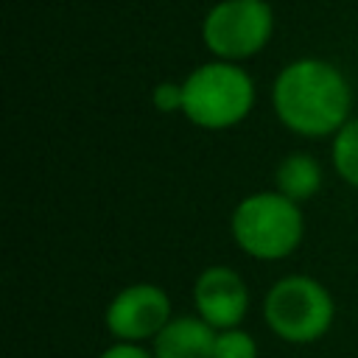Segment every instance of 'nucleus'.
Returning <instances> with one entry per match:
<instances>
[{"label": "nucleus", "mask_w": 358, "mask_h": 358, "mask_svg": "<svg viewBox=\"0 0 358 358\" xmlns=\"http://www.w3.org/2000/svg\"><path fill=\"white\" fill-rule=\"evenodd\" d=\"M257 90L252 76L224 59L193 67L182 81V115L207 131H224L243 123L255 106Z\"/></svg>", "instance_id": "3"}, {"label": "nucleus", "mask_w": 358, "mask_h": 358, "mask_svg": "<svg viewBox=\"0 0 358 358\" xmlns=\"http://www.w3.org/2000/svg\"><path fill=\"white\" fill-rule=\"evenodd\" d=\"M330 159L338 179L358 190V115H352L336 134L330 145Z\"/></svg>", "instance_id": "10"}, {"label": "nucleus", "mask_w": 358, "mask_h": 358, "mask_svg": "<svg viewBox=\"0 0 358 358\" xmlns=\"http://www.w3.org/2000/svg\"><path fill=\"white\" fill-rule=\"evenodd\" d=\"M151 103L165 115L182 112V81H159L151 90Z\"/></svg>", "instance_id": "12"}, {"label": "nucleus", "mask_w": 358, "mask_h": 358, "mask_svg": "<svg viewBox=\"0 0 358 358\" xmlns=\"http://www.w3.org/2000/svg\"><path fill=\"white\" fill-rule=\"evenodd\" d=\"M98 358H154L151 347L134 344V341H112Z\"/></svg>", "instance_id": "13"}, {"label": "nucleus", "mask_w": 358, "mask_h": 358, "mask_svg": "<svg viewBox=\"0 0 358 358\" xmlns=\"http://www.w3.org/2000/svg\"><path fill=\"white\" fill-rule=\"evenodd\" d=\"M274 31V17L266 0H221L201 20L204 48L224 62L241 64L257 56Z\"/></svg>", "instance_id": "5"}, {"label": "nucleus", "mask_w": 358, "mask_h": 358, "mask_svg": "<svg viewBox=\"0 0 358 358\" xmlns=\"http://www.w3.org/2000/svg\"><path fill=\"white\" fill-rule=\"evenodd\" d=\"M193 310L215 330L241 327L249 310V285L232 266H207L193 280Z\"/></svg>", "instance_id": "7"}, {"label": "nucleus", "mask_w": 358, "mask_h": 358, "mask_svg": "<svg viewBox=\"0 0 358 358\" xmlns=\"http://www.w3.org/2000/svg\"><path fill=\"white\" fill-rule=\"evenodd\" d=\"M229 235L252 260H285L305 238V215L302 207L280 190H257L232 207Z\"/></svg>", "instance_id": "2"}, {"label": "nucleus", "mask_w": 358, "mask_h": 358, "mask_svg": "<svg viewBox=\"0 0 358 358\" xmlns=\"http://www.w3.org/2000/svg\"><path fill=\"white\" fill-rule=\"evenodd\" d=\"M171 319V296L157 282H131L120 288L103 310V324L112 333V338L134 344L154 341Z\"/></svg>", "instance_id": "6"}, {"label": "nucleus", "mask_w": 358, "mask_h": 358, "mask_svg": "<svg viewBox=\"0 0 358 358\" xmlns=\"http://www.w3.org/2000/svg\"><path fill=\"white\" fill-rule=\"evenodd\" d=\"M215 327L201 316H173L151 341L154 358H213Z\"/></svg>", "instance_id": "8"}, {"label": "nucleus", "mask_w": 358, "mask_h": 358, "mask_svg": "<svg viewBox=\"0 0 358 358\" xmlns=\"http://www.w3.org/2000/svg\"><path fill=\"white\" fill-rule=\"evenodd\" d=\"M271 106L288 131L322 140L333 137L352 117V90L336 64L302 56L277 73Z\"/></svg>", "instance_id": "1"}, {"label": "nucleus", "mask_w": 358, "mask_h": 358, "mask_svg": "<svg viewBox=\"0 0 358 358\" xmlns=\"http://www.w3.org/2000/svg\"><path fill=\"white\" fill-rule=\"evenodd\" d=\"M322 165L308 151H291L274 168V190L296 204L313 199L322 190Z\"/></svg>", "instance_id": "9"}, {"label": "nucleus", "mask_w": 358, "mask_h": 358, "mask_svg": "<svg viewBox=\"0 0 358 358\" xmlns=\"http://www.w3.org/2000/svg\"><path fill=\"white\" fill-rule=\"evenodd\" d=\"M213 358H257V341L243 327H229L215 333Z\"/></svg>", "instance_id": "11"}, {"label": "nucleus", "mask_w": 358, "mask_h": 358, "mask_svg": "<svg viewBox=\"0 0 358 358\" xmlns=\"http://www.w3.org/2000/svg\"><path fill=\"white\" fill-rule=\"evenodd\" d=\"M263 322L285 344H313L336 322L333 294L308 274H285L263 296Z\"/></svg>", "instance_id": "4"}]
</instances>
